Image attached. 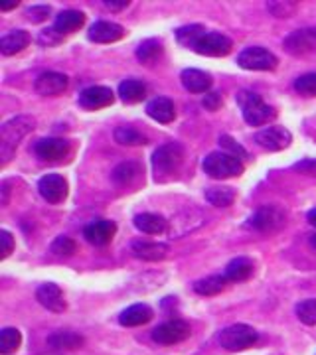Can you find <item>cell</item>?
<instances>
[{
    "label": "cell",
    "mask_w": 316,
    "mask_h": 355,
    "mask_svg": "<svg viewBox=\"0 0 316 355\" xmlns=\"http://www.w3.org/2000/svg\"><path fill=\"white\" fill-rule=\"evenodd\" d=\"M36 121L32 116H14L8 123H4L0 128V158H2V166L8 164L10 158L16 153L20 140L24 139L30 130H34Z\"/></svg>",
    "instance_id": "obj_1"
},
{
    "label": "cell",
    "mask_w": 316,
    "mask_h": 355,
    "mask_svg": "<svg viewBox=\"0 0 316 355\" xmlns=\"http://www.w3.org/2000/svg\"><path fill=\"white\" fill-rule=\"evenodd\" d=\"M238 105L243 111V119L251 127H263L269 121H273L277 113L273 107H269L257 93L253 91H240L238 93Z\"/></svg>",
    "instance_id": "obj_2"
},
{
    "label": "cell",
    "mask_w": 316,
    "mask_h": 355,
    "mask_svg": "<svg viewBox=\"0 0 316 355\" xmlns=\"http://www.w3.org/2000/svg\"><path fill=\"white\" fill-rule=\"evenodd\" d=\"M182 160H184V150L176 142H168L156 148L152 154V168L156 180H166L168 176L176 174L178 168L182 166Z\"/></svg>",
    "instance_id": "obj_3"
},
{
    "label": "cell",
    "mask_w": 316,
    "mask_h": 355,
    "mask_svg": "<svg viewBox=\"0 0 316 355\" xmlns=\"http://www.w3.org/2000/svg\"><path fill=\"white\" fill-rule=\"evenodd\" d=\"M203 172L215 180H226L243 174V164L240 158L228 153H212L203 158Z\"/></svg>",
    "instance_id": "obj_4"
},
{
    "label": "cell",
    "mask_w": 316,
    "mask_h": 355,
    "mask_svg": "<svg viewBox=\"0 0 316 355\" xmlns=\"http://www.w3.org/2000/svg\"><path fill=\"white\" fill-rule=\"evenodd\" d=\"M219 345L228 352H243L259 342V334L247 324H233L219 334Z\"/></svg>",
    "instance_id": "obj_5"
},
{
    "label": "cell",
    "mask_w": 316,
    "mask_h": 355,
    "mask_svg": "<svg viewBox=\"0 0 316 355\" xmlns=\"http://www.w3.org/2000/svg\"><path fill=\"white\" fill-rule=\"evenodd\" d=\"M238 64L249 71H273L277 67L278 60L275 58V53H271L265 48L251 46V48H245L238 55Z\"/></svg>",
    "instance_id": "obj_6"
},
{
    "label": "cell",
    "mask_w": 316,
    "mask_h": 355,
    "mask_svg": "<svg viewBox=\"0 0 316 355\" xmlns=\"http://www.w3.org/2000/svg\"><path fill=\"white\" fill-rule=\"evenodd\" d=\"M287 223V216L285 211L277 207V205H263L259 207L247 221V225L255 231H261V233H273L278 231Z\"/></svg>",
    "instance_id": "obj_7"
},
{
    "label": "cell",
    "mask_w": 316,
    "mask_h": 355,
    "mask_svg": "<svg viewBox=\"0 0 316 355\" xmlns=\"http://www.w3.org/2000/svg\"><path fill=\"white\" fill-rule=\"evenodd\" d=\"M190 334H192L190 324H186L184 320H170V322L160 324L152 331V340L156 343H163V345H174V343L188 340Z\"/></svg>",
    "instance_id": "obj_8"
},
{
    "label": "cell",
    "mask_w": 316,
    "mask_h": 355,
    "mask_svg": "<svg viewBox=\"0 0 316 355\" xmlns=\"http://www.w3.org/2000/svg\"><path fill=\"white\" fill-rule=\"evenodd\" d=\"M233 48V42L217 32H206L202 38L198 40L194 51H198L200 55H210V58H222L228 55Z\"/></svg>",
    "instance_id": "obj_9"
},
{
    "label": "cell",
    "mask_w": 316,
    "mask_h": 355,
    "mask_svg": "<svg viewBox=\"0 0 316 355\" xmlns=\"http://www.w3.org/2000/svg\"><path fill=\"white\" fill-rule=\"evenodd\" d=\"M291 132L285 127H267L255 135V142L269 153L285 150L291 144Z\"/></svg>",
    "instance_id": "obj_10"
},
{
    "label": "cell",
    "mask_w": 316,
    "mask_h": 355,
    "mask_svg": "<svg viewBox=\"0 0 316 355\" xmlns=\"http://www.w3.org/2000/svg\"><path fill=\"white\" fill-rule=\"evenodd\" d=\"M285 50L291 55H304L316 50V28H303L289 34L283 42Z\"/></svg>",
    "instance_id": "obj_11"
},
{
    "label": "cell",
    "mask_w": 316,
    "mask_h": 355,
    "mask_svg": "<svg viewBox=\"0 0 316 355\" xmlns=\"http://www.w3.org/2000/svg\"><path fill=\"white\" fill-rule=\"evenodd\" d=\"M34 153L44 162H58L72 153V144L63 139H42L34 144Z\"/></svg>",
    "instance_id": "obj_12"
},
{
    "label": "cell",
    "mask_w": 316,
    "mask_h": 355,
    "mask_svg": "<svg viewBox=\"0 0 316 355\" xmlns=\"http://www.w3.org/2000/svg\"><path fill=\"white\" fill-rule=\"evenodd\" d=\"M38 190L48 203H62L67 198V182L60 174H48L38 182Z\"/></svg>",
    "instance_id": "obj_13"
},
{
    "label": "cell",
    "mask_w": 316,
    "mask_h": 355,
    "mask_svg": "<svg viewBox=\"0 0 316 355\" xmlns=\"http://www.w3.org/2000/svg\"><path fill=\"white\" fill-rule=\"evenodd\" d=\"M115 95L113 91L109 87H101V85H93L81 91L79 95V105L88 111H97L103 107H109L113 105Z\"/></svg>",
    "instance_id": "obj_14"
},
{
    "label": "cell",
    "mask_w": 316,
    "mask_h": 355,
    "mask_svg": "<svg viewBox=\"0 0 316 355\" xmlns=\"http://www.w3.org/2000/svg\"><path fill=\"white\" fill-rule=\"evenodd\" d=\"M203 216L200 211H196V209H192V211H182V214H178V216L172 217V221H168V235L170 237H182V235H186L188 231H194V229H198L202 225Z\"/></svg>",
    "instance_id": "obj_15"
},
{
    "label": "cell",
    "mask_w": 316,
    "mask_h": 355,
    "mask_svg": "<svg viewBox=\"0 0 316 355\" xmlns=\"http://www.w3.org/2000/svg\"><path fill=\"white\" fill-rule=\"evenodd\" d=\"M117 233V225L109 219H97L93 223H89L88 227L83 229V235L91 245H97V247H103L107 243H111V239Z\"/></svg>",
    "instance_id": "obj_16"
},
{
    "label": "cell",
    "mask_w": 316,
    "mask_h": 355,
    "mask_svg": "<svg viewBox=\"0 0 316 355\" xmlns=\"http://www.w3.org/2000/svg\"><path fill=\"white\" fill-rule=\"evenodd\" d=\"M36 300H38L44 308H48L50 312H58V314L67 308L62 288H60L58 284H53V282H46V284L38 286V291H36Z\"/></svg>",
    "instance_id": "obj_17"
},
{
    "label": "cell",
    "mask_w": 316,
    "mask_h": 355,
    "mask_svg": "<svg viewBox=\"0 0 316 355\" xmlns=\"http://www.w3.org/2000/svg\"><path fill=\"white\" fill-rule=\"evenodd\" d=\"M34 89L44 97H56L67 89V77L58 71H46V73L38 76Z\"/></svg>",
    "instance_id": "obj_18"
},
{
    "label": "cell",
    "mask_w": 316,
    "mask_h": 355,
    "mask_svg": "<svg viewBox=\"0 0 316 355\" xmlns=\"http://www.w3.org/2000/svg\"><path fill=\"white\" fill-rule=\"evenodd\" d=\"M88 36L91 42H97V44H113L125 36V28L121 24H115V22L101 20L89 28Z\"/></svg>",
    "instance_id": "obj_19"
},
{
    "label": "cell",
    "mask_w": 316,
    "mask_h": 355,
    "mask_svg": "<svg viewBox=\"0 0 316 355\" xmlns=\"http://www.w3.org/2000/svg\"><path fill=\"white\" fill-rule=\"evenodd\" d=\"M83 24H85V14L79 12V10H63V12L56 18L53 30H56L60 36H67V34H74V32L79 30Z\"/></svg>",
    "instance_id": "obj_20"
},
{
    "label": "cell",
    "mask_w": 316,
    "mask_h": 355,
    "mask_svg": "<svg viewBox=\"0 0 316 355\" xmlns=\"http://www.w3.org/2000/svg\"><path fill=\"white\" fill-rule=\"evenodd\" d=\"M147 113L151 119H154L156 123H172L174 116H176V109H174V103L166 97H156L147 105Z\"/></svg>",
    "instance_id": "obj_21"
},
{
    "label": "cell",
    "mask_w": 316,
    "mask_h": 355,
    "mask_svg": "<svg viewBox=\"0 0 316 355\" xmlns=\"http://www.w3.org/2000/svg\"><path fill=\"white\" fill-rule=\"evenodd\" d=\"M180 79L190 93H208L212 87V77L200 69H184Z\"/></svg>",
    "instance_id": "obj_22"
},
{
    "label": "cell",
    "mask_w": 316,
    "mask_h": 355,
    "mask_svg": "<svg viewBox=\"0 0 316 355\" xmlns=\"http://www.w3.org/2000/svg\"><path fill=\"white\" fill-rule=\"evenodd\" d=\"M133 253L137 259L142 261H163L168 254V245L165 243H149V241H135L133 243Z\"/></svg>",
    "instance_id": "obj_23"
},
{
    "label": "cell",
    "mask_w": 316,
    "mask_h": 355,
    "mask_svg": "<svg viewBox=\"0 0 316 355\" xmlns=\"http://www.w3.org/2000/svg\"><path fill=\"white\" fill-rule=\"evenodd\" d=\"M152 320V308L149 304H133L126 308L125 312L119 316L121 326L126 328H135V326H142Z\"/></svg>",
    "instance_id": "obj_24"
},
{
    "label": "cell",
    "mask_w": 316,
    "mask_h": 355,
    "mask_svg": "<svg viewBox=\"0 0 316 355\" xmlns=\"http://www.w3.org/2000/svg\"><path fill=\"white\" fill-rule=\"evenodd\" d=\"M28 44H30V34L26 30H13L0 38V51L4 55H14L28 48Z\"/></svg>",
    "instance_id": "obj_25"
},
{
    "label": "cell",
    "mask_w": 316,
    "mask_h": 355,
    "mask_svg": "<svg viewBox=\"0 0 316 355\" xmlns=\"http://www.w3.org/2000/svg\"><path fill=\"white\" fill-rule=\"evenodd\" d=\"M135 227L147 235H160L168 231V221L156 214H140L135 217Z\"/></svg>",
    "instance_id": "obj_26"
},
{
    "label": "cell",
    "mask_w": 316,
    "mask_h": 355,
    "mask_svg": "<svg viewBox=\"0 0 316 355\" xmlns=\"http://www.w3.org/2000/svg\"><path fill=\"white\" fill-rule=\"evenodd\" d=\"M253 270H255V265H253L251 259L238 257V259L229 261L228 266H226V277L231 282H243V280H247L251 277Z\"/></svg>",
    "instance_id": "obj_27"
},
{
    "label": "cell",
    "mask_w": 316,
    "mask_h": 355,
    "mask_svg": "<svg viewBox=\"0 0 316 355\" xmlns=\"http://www.w3.org/2000/svg\"><path fill=\"white\" fill-rule=\"evenodd\" d=\"M228 282L229 280L226 275H212V277H206V279L194 282V291L200 296H215L228 288Z\"/></svg>",
    "instance_id": "obj_28"
},
{
    "label": "cell",
    "mask_w": 316,
    "mask_h": 355,
    "mask_svg": "<svg viewBox=\"0 0 316 355\" xmlns=\"http://www.w3.org/2000/svg\"><path fill=\"white\" fill-rule=\"evenodd\" d=\"M119 97L128 105L142 101L147 97V85L139 79H126L119 85Z\"/></svg>",
    "instance_id": "obj_29"
},
{
    "label": "cell",
    "mask_w": 316,
    "mask_h": 355,
    "mask_svg": "<svg viewBox=\"0 0 316 355\" xmlns=\"http://www.w3.org/2000/svg\"><path fill=\"white\" fill-rule=\"evenodd\" d=\"M160 55H163V42H160V40H144L139 48H137V58H139V62H142V64L147 65L156 64V62L160 60Z\"/></svg>",
    "instance_id": "obj_30"
},
{
    "label": "cell",
    "mask_w": 316,
    "mask_h": 355,
    "mask_svg": "<svg viewBox=\"0 0 316 355\" xmlns=\"http://www.w3.org/2000/svg\"><path fill=\"white\" fill-rule=\"evenodd\" d=\"M206 200L215 207H228L235 202V190L228 186H215L206 190Z\"/></svg>",
    "instance_id": "obj_31"
},
{
    "label": "cell",
    "mask_w": 316,
    "mask_h": 355,
    "mask_svg": "<svg viewBox=\"0 0 316 355\" xmlns=\"http://www.w3.org/2000/svg\"><path fill=\"white\" fill-rule=\"evenodd\" d=\"M48 343L53 349H77L83 345V338L74 331H58V334L50 336Z\"/></svg>",
    "instance_id": "obj_32"
},
{
    "label": "cell",
    "mask_w": 316,
    "mask_h": 355,
    "mask_svg": "<svg viewBox=\"0 0 316 355\" xmlns=\"http://www.w3.org/2000/svg\"><path fill=\"white\" fill-rule=\"evenodd\" d=\"M208 30L200 24H192V26H184V28H178L176 30V40L178 44H182L184 48H196L198 40L202 38Z\"/></svg>",
    "instance_id": "obj_33"
},
{
    "label": "cell",
    "mask_w": 316,
    "mask_h": 355,
    "mask_svg": "<svg viewBox=\"0 0 316 355\" xmlns=\"http://www.w3.org/2000/svg\"><path fill=\"white\" fill-rule=\"evenodd\" d=\"M22 343V334L16 328H4L0 331V354L2 355H13L18 352Z\"/></svg>",
    "instance_id": "obj_34"
},
{
    "label": "cell",
    "mask_w": 316,
    "mask_h": 355,
    "mask_svg": "<svg viewBox=\"0 0 316 355\" xmlns=\"http://www.w3.org/2000/svg\"><path fill=\"white\" fill-rule=\"evenodd\" d=\"M140 176V166L135 162H123L113 170V180L121 186H131Z\"/></svg>",
    "instance_id": "obj_35"
},
{
    "label": "cell",
    "mask_w": 316,
    "mask_h": 355,
    "mask_svg": "<svg viewBox=\"0 0 316 355\" xmlns=\"http://www.w3.org/2000/svg\"><path fill=\"white\" fill-rule=\"evenodd\" d=\"M113 135L115 140H117L119 144H125V146H140V144H147V137L133 127L115 128Z\"/></svg>",
    "instance_id": "obj_36"
},
{
    "label": "cell",
    "mask_w": 316,
    "mask_h": 355,
    "mask_svg": "<svg viewBox=\"0 0 316 355\" xmlns=\"http://www.w3.org/2000/svg\"><path fill=\"white\" fill-rule=\"evenodd\" d=\"M297 316L306 326H316V300L308 298L297 304Z\"/></svg>",
    "instance_id": "obj_37"
},
{
    "label": "cell",
    "mask_w": 316,
    "mask_h": 355,
    "mask_svg": "<svg viewBox=\"0 0 316 355\" xmlns=\"http://www.w3.org/2000/svg\"><path fill=\"white\" fill-rule=\"evenodd\" d=\"M267 10L273 16H277V18H289V16L297 12V4L289 2V0H275V2L267 4Z\"/></svg>",
    "instance_id": "obj_38"
},
{
    "label": "cell",
    "mask_w": 316,
    "mask_h": 355,
    "mask_svg": "<svg viewBox=\"0 0 316 355\" xmlns=\"http://www.w3.org/2000/svg\"><path fill=\"white\" fill-rule=\"evenodd\" d=\"M294 89L304 97H316V73H304L294 81Z\"/></svg>",
    "instance_id": "obj_39"
},
{
    "label": "cell",
    "mask_w": 316,
    "mask_h": 355,
    "mask_svg": "<svg viewBox=\"0 0 316 355\" xmlns=\"http://www.w3.org/2000/svg\"><path fill=\"white\" fill-rule=\"evenodd\" d=\"M77 251V245L74 239L69 237H58L56 241L51 243V253L58 254V257H72Z\"/></svg>",
    "instance_id": "obj_40"
},
{
    "label": "cell",
    "mask_w": 316,
    "mask_h": 355,
    "mask_svg": "<svg viewBox=\"0 0 316 355\" xmlns=\"http://www.w3.org/2000/svg\"><path fill=\"white\" fill-rule=\"evenodd\" d=\"M50 14H51V8L50 6H46V4H36V6H30V8L26 10L28 20H30V22H34V24L48 20V16H50Z\"/></svg>",
    "instance_id": "obj_41"
},
{
    "label": "cell",
    "mask_w": 316,
    "mask_h": 355,
    "mask_svg": "<svg viewBox=\"0 0 316 355\" xmlns=\"http://www.w3.org/2000/svg\"><path fill=\"white\" fill-rule=\"evenodd\" d=\"M219 144H222V148H226L228 154H231V156H235V158H247V153L243 150V146H240V144L231 139V137H228V135L219 137Z\"/></svg>",
    "instance_id": "obj_42"
},
{
    "label": "cell",
    "mask_w": 316,
    "mask_h": 355,
    "mask_svg": "<svg viewBox=\"0 0 316 355\" xmlns=\"http://www.w3.org/2000/svg\"><path fill=\"white\" fill-rule=\"evenodd\" d=\"M14 249V239L8 231H0V259H6L8 254L13 253Z\"/></svg>",
    "instance_id": "obj_43"
},
{
    "label": "cell",
    "mask_w": 316,
    "mask_h": 355,
    "mask_svg": "<svg viewBox=\"0 0 316 355\" xmlns=\"http://www.w3.org/2000/svg\"><path fill=\"white\" fill-rule=\"evenodd\" d=\"M62 38L63 36H60L53 28H50V30H44V32L40 34V44H42V46H56Z\"/></svg>",
    "instance_id": "obj_44"
},
{
    "label": "cell",
    "mask_w": 316,
    "mask_h": 355,
    "mask_svg": "<svg viewBox=\"0 0 316 355\" xmlns=\"http://www.w3.org/2000/svg\"><path fill=\"white\" fill-rule=\"evenodd\" d=\"M202 105L208 111H217L222 107V95L219 93H206Z\"/></svg>",
    "instance_id": "obj_45"
},
{
    "label": "cell",
    "mask_w": 316,
    "mask_h": 355,
    "mask_svg": "<svg viewBox=\"0 0 316 355\" xmlns=\"http://www.w3.org/2000/svg\"><path fill=\"white\" fill-rule=\"evenodd\" d=\"M294 170H299V172H303V174L316 176V160H303V162L294 164Z\"/></svg>",
    "instance_id": "obj_46"
},
{
    "label": "cell",
    "mask_w": 316,
    "mask_h": 355,
    "mask_svg": "<svg viewBox=\"0 0 316 355\" xmlns=\"http://www.w3.org/2000/svg\"><path fill=\"white\" fill-rule=\"evenodd\" d=\"M103 6H105V8H109V10H115V12H117V10H123V8H126V6H128V0H123V2L105 0V2H103Z\"/></svg>",
    "instance_id": "obj_47"
},
{
    "label": "cell",
    "mask_w": 316,
    "mask_h": 355,
    "mask_svg": "<svg viewBox=\"0 0 316 355\" xmlns=\"http://www.w3.org/2000/svg\"><path fill=\"white\" fill-rule=\"evenodd\" d=\"M308 223H310V225H315V227H316V209L308 211Z\"/></svg>",
    "instance_id": "obj_48"
},
{
    "label": "cell",
    "mask_w": 316,
    "mask_h": 355,
    "mask_svg": "<svg viewBox=\"0 0 316 355\" xmlns=\"http://www.w3.org/2000/svg\"><path fill=\"white\" fill-rule=\"evenodd\" d=\"M18 6V2H13V4H0V10H13Z\"/></svg>",
    "instance_id": "obj_49"
},
{
    "label": "cell",
    "mask_w": 316,
    "mask_h": 355,
    "mask_svg": "<svg viewBox=\"0 0 316 355\" xmlns=\"http://www.w3.org/2000/svg\"><path fill=\"white\" fill-rule=\"evenodd\" d=\"M310 245H313V247H316V235H313V237H310Z\"/></svg>",
    "instance_id": "obj_50"
},
{
    "label": "cell",
    "mask_w": 316,
    "mask_h": 355,
    "mask_svg": "<svg viewBox=\"0 0 316 355\" xmlns=\"http://www.w3.org/2000/svg\"><path fill=\"white\" fill-rule=\"evenodd\" d=\"M48 355H56V354H48Z\"/></svg>",
    "instance_id": "obj_51"
}]
</instances>
